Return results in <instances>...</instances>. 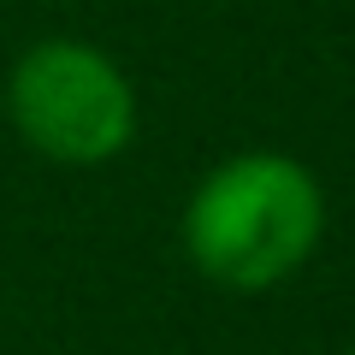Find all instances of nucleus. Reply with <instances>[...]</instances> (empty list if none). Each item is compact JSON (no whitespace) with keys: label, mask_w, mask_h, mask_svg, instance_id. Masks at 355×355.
<instances>
[{"label":"nucleus","mask_w":355,"mask_h":355,"mask_svg":"<svg viewBox=\"0 0 355 355\" xmlns=\"http://www.w3.org/2000/svg\"><path fill=\"white\" fill-rule=\"evenodd\" d=\"M6 119L53 166H107L137 137V83L113 53L77 36H48L6 71Z\"/></svg>","instance_id":"f03ea898"},{"label":"nucleus","mask_w":355,"mask_h":355,"mask_svg":"<svg viewBox=\"0 0 355 355\" xmlns=\"http://www.w3.org/2000/svg\"><path fill=\"white\" fill-rule=\"evenodd\" d=\"M326 190L296 154L243 148L219 160L184 202V254L219 291H272L314 261Z\"/></svg>","instance_id":"f257e3e1"},{"label":"nucleus","mask_w":355,"mask_h":355,"mask_svg":"<svg viewBox=\"0 0 355 355\" xmlns=\"http://www.w3.org/2000/svg\"><path fill=\"white\" fill-rule=\"evenodd\" d=\"M343 355H355V349H343Z\"/></svg>","instance_id":"7ed1b4c3"}]
</instances>
